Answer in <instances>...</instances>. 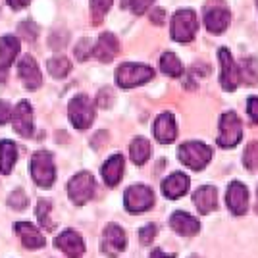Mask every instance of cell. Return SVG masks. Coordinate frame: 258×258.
<instances>
[{"instance_id": "6da1fadb", "label": "cell", "mask_w": 258, "mask_h": 258, "mask_svg": "<svg viewBox=\"0 0 258 258\" xmlns=\"http://www.w3.org/2000/svg\"><path fill=\"white\" fill-rule=\"evenodd\" d=\"M210 158H212L210 147H206L201 141H189V143H183L179 147V160L195 172L206 168Z\"/></svg>"}, {"instance_id": "7a4b0ae2", "label": "cell", "mask_w": 258, "mask_h": 258, "mask_svg": "<svg viewBox=\"0 0 258 258\" xmlns=\"http://www.w3.org/2000/svg\"><path fill=\"white\" fill-rule=\"evenodd\" d=\"M154 77L152 68L145 64H121L118 68V74H116V81L121 89H131V87L143 85L147 81H151Z\"/></svg>"}, {"instance_id": "3957f363", "label": "cell", "mask_w": 258, "mask_h": 258, "mask_svg": "<svg viewBox=\"0 0 258 258\" xmlns=\"http://www.w3.org/2000/svg\"><path fill=\"white\" fill-rule=\"evenodd\" d=\"M31 175L33 181L41 187H50L56 179V168H54L52 154L46 151L35 152L31 160Z\"/></svg>"}, {"instance_id": "277c9868", "label": "cell", "mask_w": 258, "mask_h": 258, "mask_svg": "<svg viewBox=\"0 0 258 258\" xmlns=\"http://www.w3.org/2000/svg\"><path fill=\"white\" fill-rule=\"evenodd\" d=\"M243 137V123L235 112H226L220 118V135H218V145L224 149H231Z\"/></svg>"}, {"instance_id": "5b68a950", "label": "cell", "mask_w": 258, "mask_h": 258, "mask_svg": "<svg viewBox=\"0 0 258 258\" xmlns=\"http://www.w3.org/2000/svg\"><path fill=\"white\" fill-rule=\"evenodd\" d=\"M197 16L193 10H179L173 14L172 20V39L177 43H189L197 33Z\"/></svg>"}, {"instance_id": "8992f818", "label": "cell", "mask_w": 258, "mask_h": 258, "mask_svg": "<svg viewBox=\"0 0 258 258\" xmlns=\"http://www.w3.org/2000/svg\"><path fill=\"white\" fill-rule=\"evenodd\" d=\"M68 195L77 206H83L95 195V177L89 172H79L68 183Z\"/></svg>"}, {"instance_id": "52a82bcc", "label": "cell", "mask_w": 258, "mask_h": 258, "mask_svg": "<svg viewBox=\"0 0 258 258\" xmlns=\"http://www.w3.org/2000/svg\"><path fill=\"white\" fill-rule=\"evenodd\" d=\"M68 114H70L72 123H74L77 129L83 131V129L91 127V123H93V119H95V108H93L91 100H89L85 95H79V97H76L70 102Z\"/></svg>"}, {"instance_id": "ba28073f", "label": "cell", "mask_w": 258, "mask_h": 258, "mask_svg": "<svg viewBox=\"0 0 258 258\" xmlns=\"http://www.w3.org/2000/svg\"><path fill=\"white\" fill-rule=\"evenodd\" d=\"M123 203H125V208L129 212L139 214L145 210H151V206L154 205V193L151 191V187L133 185L123 195Z\"/></svg>"}, {"instance_id": "9c48e42d", "label": "cell", "mask_w": 258, "mask_h": 258, "mask_svg": "<svg viewBox=\"0 0 258 258\" xmlns=\"http://www.w3.org/2000/svg\"><path fill=\"white\" fill-rule=\"evenodd\" d=\"M218 58H220V83L226 91H235L241 85V72L237 64L233 62L231 54L227 48H220L218 50Z\"/></svg>"}, {"instance_id": "30bf717a", "label": "cell", "mask_w": 258, "mask_h": 258, "mask_svg": "<svg viewBox=\"0 0 258 258\" xmlns=\"http://www.w3.org/2000/svg\"><path fill=\"white\" fill-rule=\"evenodd\" d=\"M205 25L210 33H222L229 25V10L220 0H210L205 8Z\"/></svg>"}, {"instance_id": "8fae6325", "label": "cell", "mask_w": 258, "mask_h": 258, "mask_svg": "<svg viewBox=\"0 0 258 258\" xmlns=\"http://www.w3.org/2000/svg\"><path fill=\"white\" fill-rule=\"evenodd\" d=\"M56 247L64 250L68 258H83L85 254V241L74 229H66L56 237Z\"/></svg>"}, {"instance_id": "7c38bea8", "label": "cell", "mask_w": 258, "mask_h": 258, "mask_svg": "<svg viewBox=\"0 0 258 258\" xmlns=\"http://www.w3.org/2000/svg\"><path fill=\"white\" fill-rule=\"evenodd\" d=\"M226 205L231 214L243 216L248 210V189L241 181L229 183L226 193Z\"/></svg>"}, {"instance_id": "4fadbf2b", "label": "cell", "mask_w": 258, "mask_h": 258, "mask_svg": "<svg viewBox=\"0 0 258 258\" xmlns=\"http://www.w3.org/2000/svg\"><path fill=\"white\" fill-rule=\"evenodd\" d=\"M125 248V233L123 229L116 224H110L104 229V237H102V250L106 256H118L119 252Z\"/></svg>"}, {"instance_id": "5bb4252c", "label": "cell", "mask_w": 258, "mask_h": 258, "mask_svg": "<svg viewBox=\"0 0 258 258\" xmlns=\"http://www.w3.org/2000/svg\"><path fill=\"white\" fill-rule=\"evenodd\" d=\"M12 121H14V129L18 135L22 137H29L33 133V110L29 102H18V106L12 114Z\"/></svg>"}, {"instance_id": "9a60e30c", "label": "cell", "mask_w": 258, "mask_h": 258, "mask_svg": "<svg viewBox=\"0 0 258 258\" xmlns=\"http://www.w3.org/2000/svg\"><path fill=\"white\" fill-rule=\"evenodd\" d=\"M154 137L160 141L162 145H170L172 141H175L177 125H175V119H173L170 112H164L156 118V121H154Z\"/></svg>"}, {"instance_id": "2e32d148", "label": "cell", "mask_w": 258, "mask_h": 258, "mask_svg": "<svg viewBox=\"0 0 258 258\" xmlns=\"http://www.w3.org/2000/svg\"><path fill=\"white\" fill-rule=\"evenodd\" d=\"M119 52V43L118 39L110 33H102L95 43V48H93V54L97 56L100 62H112Z\"/></svg>"}, {"instance_id": "e0dca14e", "label": "cell", "mask_w": 258, "mask_h": 258, "mask_svg": "<svg viewBox=\"0 0 258 258\" xmlns=\"http://www.w3.org/2000/svg\"><path fill=\"white\" fill-rule=\"evenodd\" d=\"M193 201L201 214H210L218 208V191L212 185H203L195 191Z\"/></svg>"}, {"instance_id": "ac0fdd59", "label": "cell", "mask_w": 258, "mask_h": 258, "mask_svg": "<svg viewBox=\"0 0 258 258\" xmlns=\"http://www.w3.org/2000/svg\"><path fill=\"white\" fill-rule=\"evenodd\" d=\"M170 226H172L173 231H177V233L183 237H193V235H197L199 229H201L199 220L193 218L191 214H187V212H175V214L170 218Z\"/></svg>"}, {"instance_id": "d6986e66", "label": "cell", "mask_w": 258, "mask_h": 258, "mask_svg": "<svg viewBox=\"0 0 258 258\" xmlns=\"http://www.w3.org/2000/svg\"><path fill=\"white\" fill-rule=\"evenodd\" d=\"M123 168H125V160L121 154H114L106 160V164L102 166V179L108 187H116L121 181L123 175Z\"/></svg>"}, {"instance_id": "ffe728a7", "label": "cell", "mask_w": 258, "mask_h": 258, "mask_svg": "<svg viewBox=\"0 0 258 258\" xmlns=\"http://www.w3.org/2000/svg\"><path fill=\"white\" fill-rule=\"evenodd\" d=\"M20 77L23 79V83L29 91L39 89L41 83H43V77H41V72L37 68V62L33 60L31 56H23L22 58V62H20Z\"/></svg>"}, {"instance_id": "44dd1931", "label": "cell", "mask_w": 258, "mask_h": 258, "mask_svg": "<svg viewBox=\"0 0 258 258\" xmlns=\"http://www.w3.org/2000/svg\"><path fill=\"white\" fill-rule=\"evenodd\" d=\"M187 189H189V177L181 172L172 173L162 183V191L168 199H181L187 193Z\"/></svg>"}, {"instance_id": "7402d4cb", "label": "cell", "mask_w": 258, "mask_h": 258, "mask_svg": "<svg viewBox=\"0 0 258 258\" xmlns=\"http://www.w3.org/2000/svg\"><path fill=\"white\" fill-rule=\"evenodd\" d=\"M16 233L20 235L22 243L27 248H41L44 247V237L37 227L29 222H18L16 224Z\"/></svg>"}, {"instance_id": "603a6c76", "label": "cell", "mask_w": 258, "mask_h": 258, "mask_svg": "<svg viewBox=\"0 0 258 258\" xmlns=\"http://www.w3.org/2000/svg\"><path fill=\"white\" fill-rule=\"evenodd\" d=\"M20 52V43L16 37L12 35H4L0 39V68L2 72H6L12 66V62L16 60V56Z\"/></svg>"}, {"instance_id": "cb8c5ba5", "label": "cell", "mask_w": 258, "mask_h": 258, "mask_svg": "<svg viewBox=\"0 0 258 258\" xmlns=\"http://www.w3.org/2000/svg\"><path fill=\"white\" fill-rule=\"evenodd\" d=\"M18 158V147L14 141H2L0 143V172L8 175Z\"/></svg>"}, {"instance_id": "d4e9b609", "label": "cell", "mask_w": 258, "mask_h": 258, "mask_svg": "<svg viewBox=\"0 0 258 258\" xmlns=\"http://www.w3.org/2000/svg\"><path fill=\"white\" fill-rule=\"evenodd\" d=\"M129 156H131V160L135 162L137 166L145 164V162L149 160V156H151L149 141L145 139V137H135V139L131 141V145H129Z\"/></svg>"}, {"instance_id": "484cf974", "label": "cell", "mask_w": 258, "mask_h": 258, "mask_svg": "<svg viewBox=\"0 0 258 258\" xmlns=\"http://www.w3.org/2000/svg\"><path fill=\"white\" fill-rule=\"evenodd\" d=\"M160 70L170 77H179L183 74V66L173 52H164L160 58Z\"/></svg>"}, {"instance_id": "4316f807", "label": "cell", "mask_w": 258, "mask_h": 258, "mask_svg": "<svg viewBox=\"0 0 258 258\" xmlns=\"http://www.w3.org/2000/svg\"><path fill=\"white\" fill-rule=\"evenodd\" d=\"M241 72V81L247 85H256L258 83V60L256 58H245L243 64L239 68Z\"/></svg>"}, {"instance_id": "83f0119b", "label": "cell", "mask_w": 258, "mask_h": 258, "mask_svg": "<svg viewBox=\"0 0 258 258\" xmlns=\"http://www.w3.org/2000/svg\"><path fill=\"white\" fill-rule=\"evenodd\" d=\"M48 72H50V76L52 77H66L70 72H72V64H70V60L64 58V56H60V58H52V60H48Z\"/></svg>"}, {"instance_id": "f1b7e54d", "label": "cell", "mask_w": 258, "mask_h": 258, "mask_svg": "<svg viewBox=\"0 0 258 258\" xmlns=\"http://www.w3.org/2000/svg\"><path fill=\"white\" fill-rule=\"evenodd\" d=\"M114 0H91V16H93V22L102 23L104 16L108 14L110 6H112Z\"/></svg>"}, {"instance_id": "f546056e", "label": "cell", "mask_w": 258, "mask_h": 258, "mask_svg": "<svg viewBox=\"0 0 258 258\" xmlns=\"http://www.w3.org/2000/svg\"><path fill=\"white\" fill-rule=\"evenodd\" d=\"M243 164H245V168L250 170V172L258 170V141H252V143L247 145L245 154H243Z\"/></svg>"}, {"instance_id": "4dcf8cb0", "label": "cell", "mask_w": 258, "mask_h": 258, "mask_svg": "<svg viewBox=\"0 0 258 258\" xmlns=\"http://www.w3.org/2000/svg\"><path fill=\"white\" fill-rule=\"evenodd\" d=\"M50 203L48 201H39L37 203V210H35V214H37V220L43 224L46 229H52L54 224H50V220H48V212H50Z\"/></svg>"}, {"instance_id": "1f68e13d", "label": "cell", "mask_w": 258, "mask_h": 258, "mask_svg": "<svg viewBox=\"0 0 258 258\" xmlns=\"http://www.w3.org/2000/svg\"><path fill=\"white\" fill-rule=\"evenodd\" d=\"M18 31H20V35H22L25 41H35L37 39V35H39V27H37V23H33L31 20H25V22H22L20 25H18Z\"/></svg>"}, {"instance_id": "d6a6232c", "label": "cell", "mask_w": 258, "mask_h": 258, "mask_svg": "<svg viewBox=\"0 0 258 258\" xmlns=\"http://www.w3.org/2000/svg\"><path fill=\"white\" fill-rule=\"evenodd\" d=\"M154 0H121L123 8L131 10L133 14H145L152 6Z\"/></svg>"}, {"instance_id": "836d02e7", "label": "cell", "mask_w": 258, "mask_h": 258, "mask_svg": "<svg viewBox=\"0 0 258 258\" xmlns=\"http://www.w3.org/2000/svg\"><path fill=\"white\" fill-rule=\"evenodd\" d=\"M8 206H12L14 210H25L27 208V195L23 193L22 189H16L8 199Z\"/></svg>"}, {"instance_id": "e575fe53", "label": "cell", "mask_w": 258, "mask_h": 258, "mask_svg": "<svg viewBox=\"0 0 258 258\" xmlns=\"http://www.w3.org/2000/svg\"><path fill=\"white\" fill-rule=\"evenodd\" d=\"M154 237H156V226H147L141 229V243L143 245H151L152 241H154Z\"/></svg>"}, {"instance_id": "d590c367", "label": "cell", "mask_w": 258, "mask_h": 258, "mask_svg": "<svg viewBox=\"0 0 258 258\" xmlns=\"http://www.w3.org/2000/svg\"><path fill=\"white\" fill-rule=\"evenodd\" d=\"M247 112L248 118L252 123H258V97H250L247 102Z\"/></svg>"}, {"instance_id": "8d00e7d4", "label": "cell", "mask_w": 258, "mask_h": 258, "mask_svg": "<svg viewBox=\"0 0 258 258\" xmlns=\"http://www.w3.org/2000/svg\"><path fill=\"white\" fill-rule=\"evenodd\" d=\"M10 114H12V112H10V106H8V102L0 100V125H2V123H6V121L12 118Z\"/></svg>"}, {"instance_id": "74e56055", "label": "cell", "mask_w": 258, "mask_h": 258, "mask_svg": "<svg viewBox=\"0 0 258 258\" xmlns=\"http://www.w3.org/2000/svg\"><path fill=\"white\" fill-rule=\"evenodd\" d=\"M76 56H77V60H81V62L89 58V43H87V41L79 43V46H77V50H76Z\"/></svg>"}, {"instance_id": "f35d334b", "label": "cell", "mask_w": 258, "mask_h": 258, "mask_svg": "<svg viewBox=\"0 0 258 258\" xmlns=\"http://www.w3.org/2000/svg\"><path fill=\"white\" fill-rule=\"evenodd\" d=\"M29 2H31V0H8V4H10L14 10H23V8H27Z\"/></svg>"}, {"instance_id": "ab89813d", "label": "cell", "mask_w": 258, "mask_h": 258, "mask_svg": "<svg viewBox=\"0 0 258 258\" xmlns=\"http://www.w3.org/2000/svg\"><path fill=\"white\" fill-rule=\"evenodd\" d=\"M151 22H152V23H156V25H162V23H164V10H160V8H156V10L152 12Z\"/></svg>"}, {"instance_id": "60d3db41", "label": "cell", "mask_w": 258, "mask_h": 258, "mask_svg": "<svg viewBox=\"0 0 258 258\" xmlns=\"http://www.w3.org/2000/svg\"><path fill=\"white\" fill-rule=\"evenodd\" d=\"M151 258H175V254H166V252H162L160 248H156V250H152Z\"/></svg>"}, {"instance_id": "b9f144b4", "label": "cell", "mask_w": 258, "mask_h": 258, "mask_svg": "<svg viewBox=\"0 0 258 258\" xmlns=\"http://www.w3.org/2000/svg\"><path fill=\"white\" fill-rule=\"evenodd\" d=\"M256 210H258V203H256Z\"/></svg>"}, {"instance_id": "7bdbcfd3", "label": "cell", "mask_w": 258, "mask_h": 258, "mask_svg": "<svg viewBox=\"0 0 258 258\" xmlns=\"http://www.w3.org/2000/svg\"><path fill=\"white\" fill-rule=\"evenodd\" d=\"M256 6H258V0H256Z\"/></svg>"}]
</instances>
